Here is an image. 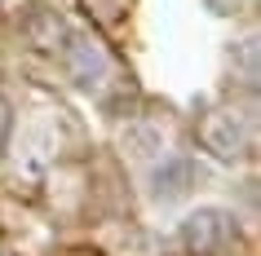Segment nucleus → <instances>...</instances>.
Segmentation results:
<instances>
[{
	"mask_svg": "<svg viewBox=\"0 0 261 256\" xmlns=\"http://www.w3.org/2000/svg\"><path fill=\"white\" fill-rule=\"evenodd\" d=\"M186 256H230L239 247V216L230 208H195L177 230Z\"/></svg>",
	"mask_w": 261,
	"mask_h": 256,
	"instance_id": "obj_1",
	"label": "nucleus"
},
{
	"mask_svg": "<svg viewBox=\"0 0 261 256\" xmlns=\"http://www.w3.org/2000/svg\"><path fill=\"white\" fill-rule=\"evenodd\" d=\"M199 141L204 150H213L221 163L248 159L252 146H257V120L252 110H234V106H213L199 124Z\"/></svg>",
	"mask_w": 261,
	"mask_h": 256,
	"instance_id": "obj_2",
	"label": "nucleus"
},
{
	"mask_svg": "<svg viewBox=\"0 0 261 256\" xmlns=\"http://www.w3.org/2000/svg\"><path fill=\"white\" fill-rule=\"evenodd\" d=\"M67 67H71V75L80 84H97L102 75L111 71V58H107V49L97 40H80V36H67Z\"/></svg>",
	"mask_w": 261,
	"mask_h": 256,
	"instance_id": "obj_3",
	"label": "nucleus"
},
{
	"mask_svg": "<svg viewBox=\"0 0 261 256\" xmlns=\"http://www.w3.org/2000/svg\"><path fill=\"white\" fill-rule=\"evenodd\" d=\"M80 9L93 18V27L102 31H120L133 14V0H80Z\"/></svg>",
	"mask_w": 261,
	"mask_h": 256,
	"instance_id": "obj_4",
	"label": "nucleus"
},
{
	"mask_svg": "<svg viewBox=\"0 0 261 256\" xmlns=\"http://www.w3.org/2000/svg\"><path fill=\"white\" fill-rule=\"evenodd\" d=\"M58 40H67V27L58 14H36L31 18V44L36 49H62Z\"/></svg>",
	"mask_w": 261,
	"mask_h": 256,
	"instance_id": "obj_5",
	"label": "nucleus"
},
{
	"mask_svg": "<svg viewBox=\"0 0 261 256\" xmlns=\"http://www.w3.org/2000/svg\"><path fill=\"white\" fill-rule=\"evenodd\" d=\"M230 58H239V75H244L248 89H257V36H244V40L230 49Z\"/></svg>",
	"mask_w": 261,
	"mask_h": 256,
	"instance_id": "obj_6",
	"label": "nucleus"
},
{
	"mask_svg": "<svg viewBox=\"0 0 261 256\" xmlns=\"http://www.w3.org/2000/svg\"><path fill=\"white\" fill-rule=\"evenodd\" d=\"M213 14L221 18H234V14H248V9H257V0H204Z\"/></svg>",
	"mask_w": 261,
	"mask_h": 256,
	"instance_id": "obj_7",
	"label": "nucleus"
},
{
	"mask_svg": "<svg viewBox=\"0 0 261 256\" xmlns=\"http://www.w3.org/2000/svg\"><path fill=\"white\" fill-rule=\"evenodd\" d=\"M9 133H14V110H9V102L0 97V155H5V146H9Z\"/></svg>",
	"mask_w": 261,
	"mask_h": 256,
	"instance_id": "obj_8",
	"label": "nucleus"
}]
</instances>
